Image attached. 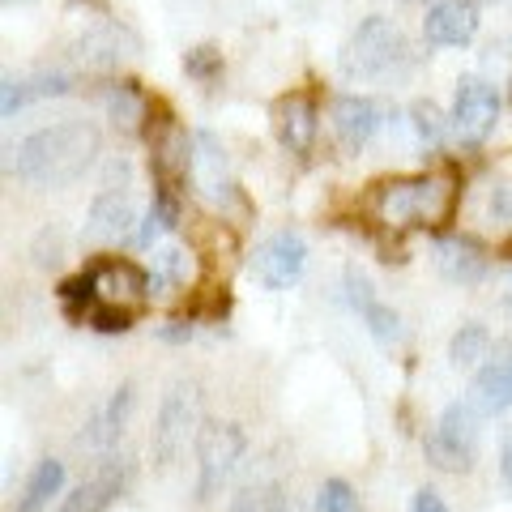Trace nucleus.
Returning <instances> with one entry per match:
<instances>
[{
  "label": "nucleus",
  "instance_id": "1",
  "mask_svg": "<svg viewBox=\"0 0 512 512\" xmlns=\"http://www.w3.org/2000/svg\"><path fill=\"white\" fill-rule=\"evenodd\" d=\"M99 150H103V137L90 120H60L22 137L18 146H9L5 171L35 188H69L90 171Z\"/></svg>",
  "mask_w": 512,
  "mask_h": 512
},
{
  "label": "nucleus",
  "instance_id": "2",
  "mask_svg": "<svg viewBox=\"0 0 512 512\" xmlns=\"http://www.w3.org/2000/svg\"><path fill=\"white\" fill-rule=\"evenodd\" d=\"M453 210H457V184L448 175H402V180L376 184L372 192V214L389 231L440 227Z\"/></svg>",
  "mask_w": 512,
  "mask_h": 512
},
{
  "label": "nucleus",
  "instance_id": "3",
  "mask_svg": "<svg viewBox=\"0 0 512 512\" xmlns=\"http://www.w3.org/2000/svg\"><path fill=\"white\" fill-rule=\"evenodd\" d=\"M410 60L406 35L389 18H367L342 47V77L346 82H384Z\"/></svg>",
  "mask_w": 512,
  "mask_h": 512
},
{
  "label": "nucleus",
  "instance_id": "4",
  "mask_svg": "<svg viewBox=\"0 0 512 512\" xmlns=\"http://www.w3.org/2000/svg\"><path fill=\"white\" fill-rule=\"evenodd\" d=\"M201 389L192 380L171 384L163 406L154 419V436H150V457L158 470H175L188 453V444H197L201 436Z\"/></svg>",
  "mask_w": 512,
  "mask_h": 512
},
{
  "label": "nucleus",
  "instance_id": "5",
  "mask_svg": "<svg viewBox=\"0 0 512 512\" xmlns=\"http://www.w3.org/2000/svg\"><path fill=\"white\" fill-rule=\"evenodd\" d=\"M244 431L239 423H205L197 444H192V453H197V500H214V495L231 483V474L239 470V461H244Z\"/></svg>",
  "mask_w": 512,
  "mask_h": 512
},
{
  "label": "nucleus",
  "instance_id": "6",
  "mask_svg": "<svg viewBox=\"0 0 512 512\" xmlns=\"http://www.w3.org/2000/svg\"><path fill=\"white\" fill-rule=\"evenodd\" d=\"M478 410L474 402H453L444 414L436 431L427 436V461L436 470H448V474H461L474 466V453H478Z\"/></svg>",
  "mask_w": 512,
  "mask_h": 512
},
{
  "label": "nucleus",
  "instance_id": "7",
  "mask_svg": "<svg viewBox=\"0 0 512 512\" xmlns=\"http://www.w3.org/2000/svg\"><path fill=\"white\" fill-rule=\"evenodd\" d=\"M495 120H500V94H495V86L483 82V77H461L453 94V116H448V128L457 133V141L478 146V141H487L495 133Z\"/></svg>",
  "mask_w": 512,
  "mask_h": 512
},
{
  "label": "nucleus",
  "instance_id": "8",
  "mask_svg": "<svg viewBox=\"0 0 512 512\" xmlns=\"http://www.w3.org/2000/svg\"><path fill=\"white\" fill-rule=\"evenodd\" d=\"M303 265H308V244H303V235L295 231H278L256 244L252 252V278L265 286V291H286V286H295L303 278Z\"/></svg>",
  "mask_w": 512,
  "mask_h": 512
},
{
  "label": "nucleus",
  "instance_id": "9",
  "mask_svg": "<svg viewBox=\"0 0 512 512\" xmlns=\"http://www.w3.org/2000/svg\"><path fill=\"white\" fill-rule=\"evenodd\" d=\"M329 120H333V137L342 141V150L359 154L367 141L380 133L384 111H380V103H372V99H359V94H342V99H333Z\"/></svg>",
  "mask_w": 512,
  "mask_h": 512
},
{
  "label": "nucleus",
  "instance_id": "10",
  "mask_svg": "<svg viewBox=\"0 0 512 512\" xmlns=\"http://www.w3.org/2000/svg\"><path fill=\"white\" fill-rule=\"evenodd\" d=\"M90 274V286H94V299L99 303H116V308H133V303H141L150 295V278L141 274V269L133 261H99L86 269Z\"/></svg>",
  "mask_w": 512,
  "mask_h": 512
},
{
  "label": "nucleus",
  "instance_id": "11",
  "mask_svg": "<svg viewBox=\"0 0 512 512\" xmlns=\"http://www.w3.org/2000/svg\"><path fill=\"white\" fill-rule=\"evenodd\" d=\"M133 222H137V205L128 197V188H103L86 214V235L116 244V239L133 235Z\"/></svg>",
  "mask_w": 512,
  "mask_h": 512
},
{
  "label": "nucleus",
  "instance_id": "12",
  "mask_svg": "<svg viewBox=\"0 0 512 512\" xmlns=\"http://www.w3.org/2000/svg\"><path fill=\"white\" fill-rule=\"evenodd\" d=\"M470 402L483 414H500L512 406V342L495 346V355H487V363L478 367Z\"/></svg>",
  "mask_w": 512,
  "mask_h": 512
},
{
  "label": "nucleus",
  "instance_id": "13",
  "mask_svg": "<svg viewBox=\"0 0 512 512\" xmlns=\"http://www.w3.org/2000/svg\"><path fill=\"white\" fill-rule=\"evenodd\" d=\"M423 35L436 47H461L478 35V9L470 0H436L423 18Z\"/></svg>",
  "mask_w": 512,
  "mask_h": 512
},
{
  "label": "nucleus",
  "instance_id": "14",
  "mask_svg": "<svg viewBox=\"0 0 512 512\" xmlns=\"http://www.w3.org/2000/svg\"><path fill=\"white\" fill-rule=\"evenodd\" d=\"M436 265H440V274L457 286H478L487 278V256L470 235H444L436 244Z\"/></svg>",
  "mask_w": 512,
  "mask_h": 512
},
{
  "label": "nucleus",
  "instance_id": "15",
  "mask_svg": "<svg viewBox=\"0 0 512 512\" xmlns=\"http://www.w3.org/2000/svg\"><path fill=\"white\" fill-rule=\"evenodd\" d=\"M274 128H278V141L291 154H308L312 141H316V107H312V99H303V94L282 99L278 111H274Z\"/></svg>",
  "mask_w": 512,
  "mask_h": 512
},
{
  "label": "nucleus",
  "instance_id": "16",
  "mask_svg": "<svg viewBox=\"0 0 512 512\" xmlns=\"http://www.w3.org/2000/svg\"><path fill=\"white\" fill-rule=\"evenodd\" d=\"M346 291H350V303H355V312L363 316L367 333H372L380 346H389V342L402 338V320H397V312L384 308V303L372 295V286H367L359 274H346Z\"/></svg>",
  "mask_w": 512,
  "mask_h": 512
},
{
  "label": "nucleus",
  "instance_id": "17",
  "mask_svg": "<svg viewBox=\"0 0 512 512\" xmlns=\"http://www.w3.org/2000/svg\"><path fill=\"white\" fill-rule=\"evenodd\" d=\"M120 491H124V470L103 466L94 478H86L82 487H73L69 495H64L56 512H107L120 500Z\"/></svg>",
  "mask_w": 512,
  "mask_h": 512
},
{
  "label": "nucleus",
  "instance_id": "18",
  "mask_svg": "<svg viewBox=\"0 0 512 512\" xmlns=\"http://www.w3.org/2000/svg\"><path fill=\"white\" fill-rule=\"evenodd\" d=\"M128 406H133V384H120L116 393H111V402L94 414V419L86 423V431H82V444H90V448H111L120 440V431H124V419H128Z\"/></svg>",
  "mask_w": 512,
  "mask_h": 512
},
{
  "label": "nucleus",
  "instance_id": "19",
  "mask_svg": "<svg viewBox=\"0 0 512 512\" xmlns=\"http://www.w3.org/2000/svg\"><path fill=\"white\" fill-rule=\"evenodd\" d=\"M60 487H64V461H56V457L39 461V466L30 470L26 491H22V500L13 512H43L47 504H52V495H60Z\"/></svg>",
  "mask_w": 512,
  "mask_h": 512
},
{
  "label": "nucleus",
  "instance_id": "20",
  "mask_svg": "<svg viewBox=\"0 0 512 512\" xmlns=\"http://www.w3.org/2000/svg\"><path fill=\"white\" fill-rule=\"evenodd\" d=\"M487 355H491V333L478 325V320L461 325L453 333V342H448V359H453V367H474V363H483Z\"/></svg>",
  "mask_w": 512,
  "mask_h": 512
},
{
  "label": "nucleus",
  "instance_id": "21",
  "mask_svg": "<svg viewBox=\"0 0 512 512\" xmlns=\"http://www.w3.org/2000/svg\"><path fill=\"white\" fill-rule=\"evenodd\" d=\"M192 278V261L184 248H163L154 252V274H150V291L167 295V286H184Z\"/></svg>",
  "mask_w": 512,
  "mask_h": 512
},
{
  "label": "nucleus",
  "instance_id": "22",
  "mask_svg": "<svg viewBox=\"0 0 512 512\" xmlns=\"http://www.w3.org/2000/svg\"><path fill=\"white\" fill-rule=\"evenodd\" d=\"M227 512H291V504L278 483H252L227 504Z\"/></svg>",
  "mask_w": 512,
  "mask_h": 512
},
{
  "label": "nucleus",
  "instance_id": "23",
  "mask_svg": "<svg viewBox=\"0 0 512 512\" xmlns=\"http://www.w3.org/2000/svg\"><path fill=\"white\" fill-rule=\"evenodd\" d=\"M483 210H487V222H491V227L512 231V175H495V180L487 184Z\"/></svg>",
  "mask_w": 512,
  "mask_h": 512
},
{
  "label": "nucleus",
  "instance_id": "24",
  "mask_svg": "<svg viewBox=\"0 0 512 512\" xmlns=\"http://www.w3.org/2000/svg\"><path fill=\"white\" fill-rule=\"evenodd\" d=\"M103 103H107V111H111V120L116 124H137L141 111H146V103H141V94L133 86H107Z\"/></svg>",
  "mask_w": 512,
  "mask_h": 512
},
{
  "label": "nucleus",
  "instance_id": "25",
  "mask_svg": "<svg viewBox=\"0 0 512 512\" xmlns=\"http://www.w3.org/2000/svg\"><path fill=\"white\" fill-rule=\"evenodd\" d=\"M316 512H359V500L346 478H329V483L316 491Z\"/></svg>",
  "mask_w": 512,
  "mask_h": 512
},
{
  "label": "nucleus",
  "instance_id": "26",
  "mask_svg": "<svg viewBox=\"0 0 512 512\" xmlns=\"http://www.w3.org/2000/svg\"><path fill=\"white\" fill-rule=\"evenodd\" d=\"M86 325L99 329V333H124V329H133V308H116V303H94L90 316H86Z\"/></svg>",
  "mask_w": 512,
  "mask_h": 512
},
{
  "label": "nucleus",
  "instance_id": "27",
  "mask_svg": "<svg viewBox=\"0 0 512 512\" xmlns=\"http://www.w3.org/2000/svg\"><path fill=\"white\" fill-rule=\"evenodd\" d=\"M414 133H419L427 146H440L444 141V116L436 103H414Z\"/></svg>",
  "mask_w": 512,
  "mask_h": 512
},
{
  "label": "nucleus",
  "instance_id": "28",
  "mask_svg": "<svg viewBox=\"0 0 512 512\" xmlns=\"http://www.w3.org/2000/svg\"><path fill=\"white\" fill-rule=\"evenodd\" d=\"M22 103H30L26 82H18V77H5V103H0V111H5V120H13V111H18Z\"/></svg>",
  "mask_w": 512,
  "mask_h": 512
},
{
  "label": "nucleus",
  "instance_id": "29",
  "mask_svg": "<svg viewBox=\"0 0 512 512\" xmlns=\"http://www.w3.org/2000/svg\"><path fill=\"white\" fill-rule=\"evenodd\" d=\"M410 512H448L444 508V500H440V495L436 491H414V500H410Z\"/></svg>",
  "mask_w": 512,
  "mask_h": 512
},
{
  "label": "nucleus",
  "instance_id": "30",
  "mask_svg": "<svg viewBox=\"0 0 512 512\" xmlns=\"http://www.w3.org/2000/svg\"><path fill=\"white\" fill-rule=\"evenodd\" d=\"M500 474H504V487L512 495V436L504 440V453H500Z\"/></svg>",
  "mask_w": 512,
  "mask_h": 512
},
{
  "label": "nucleus",
  "instance_id": "31",
  "mask_svg": "<svg viewBox=\"0 0 512 512\" xmlns=\"http://www.w3.org/2000/svg\"><path fill=\"white\" fill-rule=\"evenodd\" d=\"M9 5H13V0H9Z\"/></svg>",
  "mask_w": 512,
  "mask_h": 512
}]
</instances>
